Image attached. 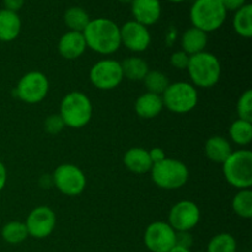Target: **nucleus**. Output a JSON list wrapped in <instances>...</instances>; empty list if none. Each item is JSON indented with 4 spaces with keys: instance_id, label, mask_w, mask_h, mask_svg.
Here are the masks:
<instances>
[{
    "instance_id": "nucleus-1",
    "label": "nucleus",
    "mask_w": 252,
    "mask_h": 252,
    "mask_svg": "<svg viewBox=\"0 0 252 252\" xmlns=\"http://www.w3.org/2000/svg\"><path fill=\"white\" fill-rule=\"evenodd\" d=\"M86 47L102 56L116 53L121 47L120 26L107 17L90 20L83 31Z\"/></svg>"
},
{
    "instance_id": "nucleus-2",
    "label": "nucleus",
    "mask_w": 252,
    "mask_h": 252,
    "mask_svg": "<svg viewBox=\"0 0 252 252\" xmlns=\"http://www.w3.org/2000/svg\"><path fill=\"white\" fill-rule=\"evenodd\" d=\"M93 115V102L86 94L81 91H71L62 98L59 116L65 127L80 129L90 122Z\"/></svg>"
},
{
    "instance_id": "nucleus-3",
    "label": "nucleus",
    "mask_w": 252,
    "mask_h": 252,
    "mask_svg": "<svg viewBox=\"0 0 252 252\" xmlns=\"http://www.w3.org/2000/svg\"><path fill=\"white\" fill-rule=\"evenodd\" d=\"M187 73L192 85L202 89L213 88L221 76V64L218 57L204 51L189 57Z\"/></svg>"
},
{
    "instance_id": "nucleus-4",
    "label": "nucleus",
    "mask_w": 252,
    "mask_h": 252,
    "mask_svg": "<svg viewBox=\"0 0 252 252\" xmlns=\"http://www.w3.org/2000/svg\"><path fill=\"white\" fill-rule=\"evenodd\" d=\"M226 17L228 11L219 0H194L189 9L192 26L206 33L220 29Z\"/></svg>"
},
{
    "instance_id": "nucleus-5",
    "label": "nucleus",
    "mask_w": 252,
    "mask_h": 252,
    "mask_svg": "<svg viewBox=\"0 0 252 252\" xmlns=\"http://www.w3.org/2000/svg\"><path fill=\"white\" fill-rule=\"evenodd\" d=\"M223 172L229 185L238 189L252 186V153L249 149L233 150L223 162Z\"/></svg>"
},
{
    "instance_id": "nucleus-6",
    "label": "nucleus",
    "mask_w": 252,
    "mask_h": 252,
    "mask_svg": "<svg viewBox=\"0 0 252 252\" xmlns=\"http://www.w3.org/2000/svg\"><path fill=\"white\" fill-rule=\"evenodd\" d=\"M152 180L162 189H179L189 181V171L186 164L177 159L165 158L162 161L153 165Z\"/></svg>"
},
{
    "instance_id": "nucleus-7",
    "label": "nucleus",
    "mask_w": 252,
    "mask_h": 252,
    "mask_svg": "<svg viewBox=\"0 0 252 252\" xmlns=\"http://www.w3.org/2000/svg\"><path fill=\"white\" fill-rule=\"evenodd\" d=\"M161 98L164 108L177 115H184L196 108L198 103V91L191 83L176 81L167 86Z\"/></svg>"
},
{
    "instance_id": "nucleus-8",
    "label": "nucleus",
    "mask_w": 252,
    "mask_h": 252,
    "mask_svg": "<svg viewBox=\"0 0 252 252\" xmlns=\"http://www.w3.org/2000/svg\"><path fill=\"white\" fill-rule=\"evenodd\" d=\"M53 186L68 197L80 196L86 189V176L83 170L74 164H62L52 174Z\"/></svg>"
},
{
    "instance_id": "nucleus-9",
    "label": "nucleus",
    "mask_w": 252,
    "mask_h": 252,
    "mask_svg": "<svg viewBox=\"0 0 252 252\" xmlns=\"http://www.w3.org/2000/svg\"><path fill=\"white\" fill-rule=\"evenodd\" d=\"M49 91L48 78L41 71H29L15 88L16 97L29 105H36L47 97Z\"/></svg>"
},
{
    "instance_id": "nucleus-10",
    "label": "nucleus",
    "mask_w": 252,
    "mask_h": 252,
    "mask_svg": "<svg viewBox=\"0 0 252 252\" xmlns=\"http://www.w3.org/2000/svg\"><path fill=\"white\" fill-rule=\"evenodd\" d=\"M90 83L98 90H113L123 81L121 63L115 59H102L91 66L89 71Z\"/></svg>"
},
{
    "instance_id": "nucleus-11",
    "label": "nucleus",
    "mask_w": 252,
    "mask_h": 252,
    "mask_svg": "<svg viewBox=\"0 0 252 252\" xmlns=\"http://www.w3.org/2000/svg\"><path fill=\"white\" fill-rule=\"evenodd\" d=\"M143 240L150 252H169L176 245V231L167 221H153L145 229Z\"/></svg>"
},
{
    "instance_id": "nucleus-12",
    "label": "nucleus",
    "mask_w": 252,
    "mask_h": 252,
    "mask_svg": "<svg viewBox=\"0 0 252 252\" xmlns=\"http://www.w3.org/2000/svg\"><path fill=\"white\" fill-rule=\"evenodd\" d=\"M201 220V209L194 202L184 199L171 207L169 212V221L176 233L191 231L196 228Z\"/></svg>"
},
{
    "instance_id": "nucleus-13",
    "label": "nucleus",
    "mask_w": 252,
    "mask_h": 252,
    "mask_svg": "<svg viewBox=\"0 0 252 252\" xmlns=\"http://www.w3.org/2000/svg\"><path fill=\"white\" fill-rule=\"evenodd\" d=\"M25 225L29 236L34 239H46L54 231L57 225L56 213L47 206H38L27 216Z\"/></svg>"
},
{
    "instance_id": "nucleus-14",
    "label": "nucleus",
    "mask_w": 252,
    "mask_h": 252,
    "mask_svg": "<svg viewBox=\"0 0 252 252\" xmlns=\"http://www.w3.org/2000/svg\"><path fill=\"white\" fill-rule=\"evenodd\" d=\"M120 34L121 46H125L133 53H142L147 51L152 43L149 29L134 20H129L120 26Z\"/></svg>"
},
{
    "instance_id": "nucleus-15",
    "label": "nucleus",
    "mask_w": 252,
    "mask_h": 252,
    "mask_svg": "<svg viewBox=\"0 0 252 252\" xmlns=\"http://www.w3.org/2000/svg\"><path fill=\"white\" fill-rule=\"evenodd\" d=\"M133 20L149 27L157 24L162 14L160 0H133L130 2Z\"/></svg>"
},
{
    "instance_id": "nucleus-16",
    "label": "nucleus",
    "mask_w": 252,
    "mask_h": 252,
    "mask_svg": "<svg viewBox=\"0 0 252 252\" xmlns=\"http://www.w3.org/2000/svg\"><path fill=\"white\" fill-rule=\"evenodd\" d=\"M86 49L88 47L83 32L68 31L59 38L58 52L66 61H75L80 58Z\"/></svg>"
},
{
    "instance_id": "nucleus-17",
    "label": "nucleus",
    "mask_w": 252,
    "mask_h": 252,
    "mask_svg": "<svg viewBox=\"0 0 252 252\" xmlns=\"http://www.w3.org/2000/svg\"><path fill=\"white\" fill-rule=\"evenodd\" d=\"M123 164L133 174H147L152 170L153 162L150 160L149 152L144 148L133 147L125 153Z\"/></svg>"
},
{
    "instance_id": "nucleus-18",
    "label": "nucleus",
    "mask_w": 252,
    "mask_h": 252,
    "mask_svg": "<svg viewBox=\"0 0 252 252\" xmlns=\"http://www.w3.org/2000/svg\"><path fill=\"white\" fill-rule=\"evenodd\" d=\"M135 113L143 120H153L158 117L164 110V102L160 95L144 93L135 100Z\"/></svg>"
},
{
    "instance_id": "nucleus-19",
    "label": "nucleus",
    "mask_w": 252,
    "mask_h": 252,
    "mask_svg": "<svg viewBox=\"0 0 252 252\" xmlns=\"http://www.w3.org/2000/svg\"><path fill=\"white\" fill-rule=\"evenodd\" d=\"M204 153L211 161L216 164H223L229 155L233 153L230 140L221 135H213L208 138L204 145Z\"/></svg>"
},
{
    "instance_id": "nucleus-20",
    "label": "nucleus",
    "mask_w": 252,
    "mask_h": 252,
    "mask_svg": "<svg viewBox=\"0 0 252 252\" xmlns=\"http://www.w3.org/2000/svg\"><path fill=\"white\" fill-rule=\"evenodd\" d=\"M21 17L17 12L7 9L0 10V41L12 42L21 32Z\"/></svg>"
},
{
    "instance_id": "nucleus-21",
    "label": "nucleus",
    "mask_w": 252,
    "mask_h": 252,
    "mask_svg": "<svg viewBox=\"0 0 252 252\" xmlns=\"http://www.w3.org/2000/svg\"><path fill=\"white\" fill-rule=\"evenodd\" d=\"M208 44V33L191 26L182 33L181 49L189 56H194L206 51Z\"/></svg>"
},
{
    "instance_id": "nucleus-22",
    "label": "nucleus",
    "mask_w": 252,
    "mask_h": 252,
    "mask_svg": "<svg viewBox=\"0 0 252 252\" xmlns=\"http://www.w3.org/2000/svg\"><path fill=\"white\" fill-rule=\"evenodd\" d=\"M120 63L121 68H122L123 78L130 81H143L148 71L150 70L147 62L137 56L128 57Z\"/></svg>"
},
{
    "instance_id": "nucleus-23",
    "label": "nucleus",
    "mask_w": 252,
    "mask_h": 252,
    "mask_svg": "<svg viewBox=\"0 0 252 252\" xmlns=\"http://www.w3.org/2000/svg\"><path fill=\"white\" fill-rule=\"evenodd\" d=\"M233 27L236 33L243 38H250L252 36V5L245 4L243 7L234 12Z\"/></svg>"
},
{
    "instance_id": "nucleus-24",
    "label": "nucleus",
    "mask_w": 252,
    "mask_h": 252,
    "mask_svg": "<svg viewBox=\"0 0 252 252\" xmlns=\"http://www.w3.org/2000/svg\"><path fill=\"white\" fill-rule=\"evenodd\" d=\"M64 24L68 27L69 31L83 32L90 22V16L88 11L80 6H71L64 12Z\"/></svg>"
},
{
    "instance_id": "nucleus-25",
    "label": "nucleus",
    "mask_w": 252,
    "mask_h": 252,
    "mask_svg": "<svg viewBox=\"0 0 252 252\" xmlns=\"http://www.w3.org/2000/svg\"><path fill=\"white\" fill-rule=\"evenodd\" d=\"M229 138L231 142L240 147L249 145L252 140V122L235 120L229 127Z\"/></svg>"
},
{
    "instance_id": "nucleus-26",
    "label": "nucleus",
    "mask_w": 252,
    "mask_h": 252,
    "mask_svg": "<svg viewBox=\"0 0 252 252\" xmlns=\"http://www.w3.org/2000/svg\"><path fill=\"white\" fill-rule=\"evenodd\" d=\"M1 238L10 245H19L29 238V233L24 221L11 220L2 226Z\"/></svg>"
},
{
    "instance_id": "nucleus-27",
    "label": "nucleus",
    "mask_w": 252,
    "mask_h": 252,
    "mask_svg": "<svg viewBox=\"0 0 252 252\" xmlns=\"http://www.w3.org/2000/svg\"><path fill=\"white\" fill-rule=\"evenodd\" d=\"M231 208L236 216L243 219L252 218V191L251 189H239L231 201Z\"/></svg>"
},
{
    "instance_id": "nucleus-28",
    "label": "nucleus",
    "mask_w": 252,
    "mask_h": 252,
    "mask_svg": "<svg viewBox=\"0 0 252 252\" xmlns=\"http://www.w3.org/2000/svg\"><path fill=\"white\" fill-rule=\"evenodd\" d=\"M145 88H147V93L157 94V95L161 96L164 91L166 90L167 86L170 85L169 78L166 74H164L160 70H149L145 78L143 79Z\"/></svg>"
},
{
    "instance_id": "nucleus-29",
    "label": "nucleus",
    "mask_w": 252,
    "mask_h": 252,
    "mask_svg": "<svg viewBox=\"0 0 252 252\" xmlns=\"http://www.w3.org/2000/svg\"><path fill=\"white\" fill-rule=\"evenodd\" d=\"M238 244L235 238L229 233H219L209 240L207 252H236Z\"/></svg>"
},
{
    "instance_id": "nucleus-30",
    "label": "nucleus",
    "mask_w": 252,
    "mask_h": 252,
    "mask_svg": "<svg viewBox=\"0 0 252 252\" xmlns=\"http://www.w3.org/2000/svg\"><path fill=\"white\" fill-rule=\"evenodd\" d=\"M236 113L239 120L252 122V90L248 89L245 93L241 94L236 103Z\"/></svg>"
},
{
    "instance_id": "nucleus-31",
    "label": "nucleus",
    "mask_w": 252,
    "mask_h": 252,
    "mask_svg": "<svg viewBox=\"0 0 252 252\" xmlns=\"http://www.w3.org/2000/svg\"><path fill=\"white\" fill-rule=\"evenodd\" d=\"M65 125H64L63 120L59 116V113H53L49 115L48 117L44 120V130L51 135H57L64 129Z\"/></svg>"
},
{
    "instance_id": "nucleus-32",
    "label": "nucleus",
    "mask_w": 252,
    "mask_h": 252,
    "mask_svg": "<svg viewBox=\"0 0 252 252\" xmlns=\"http://www.w3.org/2000/svg\"><path fill=\"white\" fill-rule=\"evenodd\" d=\"M189 57L187 53H185L182 49L174 52L170 56V64L177 70H186L189 63Z\"/></svg>"
},
{
    "instance_id": "nucleus-33",
    "label": "nucleus",
    "mask_w": 252,
    "mask_h": 252,
    "mask_svg": "<svg viewBox=\"0 0 252 252\" xmlns=\"http://www.w3.org/2000/svg\"><path fill=\"white\" fill-rule=\"evenodd\" d=\"M192 244H193V238L189 234V231H179V233H176V245L191 249Z\"/></svg>"
},
{
    "instance_id": "nucleus-34",
    "label": "nucleus",
    "mask_w": 252,
    "mask_h": 252,
    "mask_svg": "<svg viewBox=\"0 0 252 252\" xmlns=\"http://www.w3.org/2000/svg\"><path fill=\"white\" fill-rule=\"evenodd\" d=\"M221 2L224 7H225L226 11H234L239 10L240 7H243L244 5L248 4V0H219Z\"/></svg>"
},
{
    "instance_id": "nucleus-35",
    "label": "nucleus",
    "mask_w": 252,
    "mask_h": 252,
    "mask_svg": "<svg viewBox=\"0 0 252 252\" xmlns=\"http://www.w3.org/2000/svg\"><path fill=\"white\" fill-rule=\"evenodd\" d=\"M149 152V157H150V160H152L153 165L158 164V162L162 161V160L166 158V154H165L164 149L160 147H155V148H152L150 150H148Z\"/></svg>"
},
{
    "instance_id": "nucleus-36",
    "label": "nucleus",
    "mask_w": 252,
    "mask_h": 252,
    "mask_svg": "<svg viewBox=\"0 0 252 252\" xmlns=\"http://www.w3.org/2000/svg\"><path fill=\"white\" fill-rule=\"evenodd\" d=\"M25 4V0H4V9L17 12Z\"/></svg>"
},
{
    "instance_id": "nucleus-37",
    "label": "nucleus",
    "mask_w": 252,
    "mask_h": 252,
    "mask_svg": "<svg viewBox=\"0 0 252 252\" xmlns=\"http://www.w3.org/2000/svg\"><path fill=\"white\" fill-rule=\"evenodd\" d=\"M7 181V171L5 165L0 161V192L5 189Z\"/></svg>"
},
{
    "instance_id": "nucleus-38",
    "label": "nucleus",
    "mask_w": 252,
    "mask_h": 252,
    "mask_svg": "<svg viewBox=\"0 0 252 252\" xmlns=\"http://www.w3.org/2000/svg\"><path fill=\"white\" fill-rule=\"evenodd\" d=\"M169 252H192L191 249H187V248H182V246L179 245H175L174 248L171 249Z\"/></svg>"
},
{
    "instance_id": "nucleus-39",
    "label": "nucleus",
    "mask_w": 252,
    "mask_h": 252,
    "mask_svg": "<svg viewBox=\"0 0 252 252\" xmlns=\"http://www.w3.org/2000/svg\"><path fill=\"white\" fill-rule=\"evenodd\" d=\"M165 1L172 2V4H181V2H185V1H187V0H165Z\"/></svg>"
},
{
    "instance_id": "nucleus-40",
    "label": "nucleus",
    "mask_w": 252,
    "mask_h": 252,
    "mask_svg": "<svg viewBox=\"0 0 252 252\" xmlns=\"http://www.w3.org/2000/svg\"><path fill=\"white\" fill-rule=\"evenodd\" d=\"M117 1L121 2V4H130L133 0H117Z\"/></svg>"
}]
</instances>
